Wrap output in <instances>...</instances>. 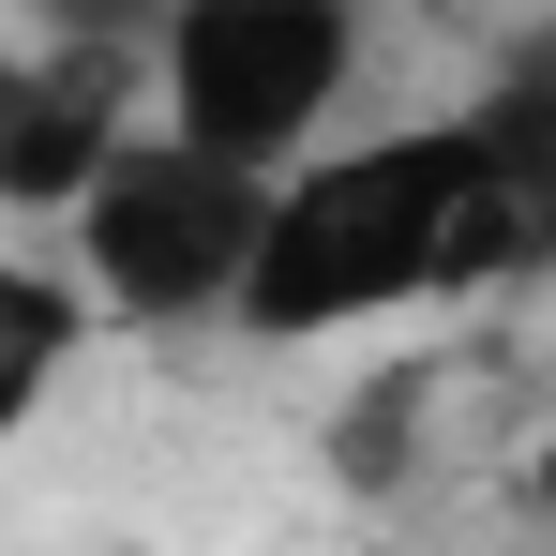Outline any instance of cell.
<instances>
[{"instance_id": "6da1fadb", "label": "cell", "mask_w": 556, "mask_h": 556, "mask_svg": "<svg viewBox=\"0 0 556 556\" xmlns=\"http://www.w3.org/2000/svg\"><path fill=\"white\" fill-rule=\"evenodd\" d=\"M421 301H496L481 256V195H466V136L437 121H346L331 151H301L256 211V271H241V346H346Z\"/></svg>"}, {"instance_id": "7a4b0ae2", "label": "cell", "mask_w": 556, "mask_h": 556, "mask_svg": "<svg viewBox=\"0 0 556 556\" xmlns=\"http://www.w3.org/2000/svg\"><path fill=\"white\" fill-rule=\"evenodd\" d=\"M136 91H151V136L241 181H286L362 105V0H166Z\"/></svg>"}, {"instance_id": "3957f363", "label": "cell", "mask_w": 556, "mask_h": 556, "mask_svg": "<svg viewBox=\"0 0 556 556\" xmlns=\"http://www.w3.org/2000/svg\"><path fill=\"white\" fill-rule=\"evenodd\" d=\"M256 211H271V181H241V166H211V151L136 121L46 241H61V271H76V301L105 331H226L241 271H256Z\"/></svg>"}, {"instance_id": "277c9868", "label": "cell", "mask_w": 556, "mask_h": 556, "mask_svg": "<svg viewBox=\"0 0 556 556\" xmlns=\"http://www.w3.org/2000/svg\"><path fill=\"white\" fill-rule=\"evenodd\" d=\"M136 121H151L136 61L15 30V46H0V226H61V211L105 181V151H121Z\"/></svg>"}, {"instance_id": "5b68a950", "label": "cell", "mask_w": 556, "mask_h": 556, "mask_svg": "<svg viewBox=\"0 0 556 556\" xmlns=\"http://www.w3.org/2000/svg\"><path fill=\"white\" fill-rule=\"evenodd\" d=\"M452 136H466V195H481L496 286H556V30H527L452 105Z\"/></svg>"}, {"instance_id": "8992f818", "label": "cell", "mask_w": 556, "mask_h": 556, "mask_svg": "<svg viewBox=\"0 0 556 556\" xmlns=\"http://www.w3.org/2000/svg\"><path fill=\"white\" fill-rule=\"evenodd\" d=\"M76 346H91V301H76V271H61V256H30V241L0 226V452H15V437L61 406Z\"/></svg>"}, {"instance_id": "52a82bcc", "label": "cell", "mask_w": 556, "mask_h": 556, "mask_svg": "<svg viewBox=\"0 0 556 556\" xmlns=\"http://www.w3.org/2000/svg\"><path fill=\"white\" fill-rule=\"evenodd\" d=\"M46 46H105V61H151V30H166V0H15Z\"/></svg>"}, {"instance_id": "ba28073f", "label": "cell", "mask_w": 556, "mask_h": 556, "mask_svg": "<svg viewBox=\"0 0 556 556\" xmlns=\"http://www.w3.org/2000/svg\"><path fill=\"white\" fill-rule=\"evenodd\" d=\"M542 496H556V452H542Z\"/></svg>"}]
</instances>
